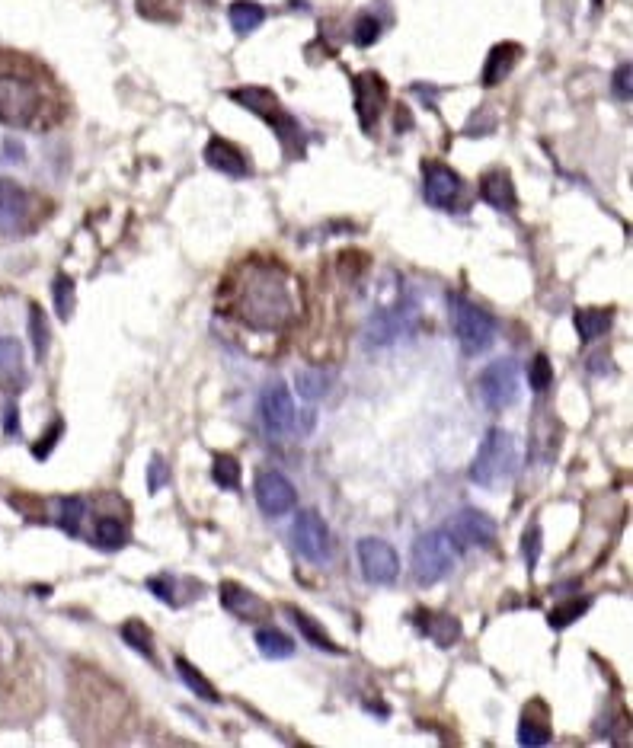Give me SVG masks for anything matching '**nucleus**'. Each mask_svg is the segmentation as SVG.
Segmentation results:
<instances>
[{"label": "nucleus", "mask_w": 633, "mask_h": 748, "mask_svg": "<svg viewBox=\"0 0 633 748\" xmlns=\"http://www.w3.org/2000/svg\"><path fill=\"white\" fill-rule=\"evenodd\" d=\"M234 320L259 333H275L298 314V285L275 263L240 266L227 291Z\"/></svg>", "instance_id": "f257e3e1"}, {"label": "nucleus", "mask_w": 633, "mask_h": 748, "mask_svg": "<svg viewBox=\"0 0 633 748\" xmlns=\"http://www.w3.org/2000/svg\"><path fill=\"white\" fill-rule=\"evenodd\" d=\"M55 122V90L42 74L23 64L0 68V125L45 128Z\"/></svg>", "instance_id": "f03ea898"}, {"label": "nucleus", "mask_w": 633, "mask_h": 748, "mask_svg": "<svg viewBox=\"0 0 633 748\" xmlns=\"http://www.w3.org/2000/svg\"><path fill=\"white\" fill-rule=\"evenodd\" d=\"M518 464H522V458H518V442L512 438V432L490 429L477 448L474 464H470V480L483 486V490H496V486L515 477Z\"/></svg>", "instance_id": "7ed1b4c3"}, {"label": "nucleus", "mask_w": 633, "mask_h": 748, "mask_svg": "<svg viewBox=\"0 0 633 748\" xmlns=\"http://www.w3.org/2000/svg\"><path fill=\"white\" fill-rule=\"evenodd\" d=\"M231 100L234 103H240V106H247L250 112H256L259 119L263 122H269L272 128H275V135H279V141L285 144V148L291 151V154H301L304 151V135H301V128H298V122L288 116V112L282 109V103L275 100V93H269V90H263V87H243V90H234L231 93Z\"/></svg>", "instance_id": "20e7f679"}, {"label": "nucleus", "mask_w": 633, "mask_h": 748, "mask_svg": "<svg viewBox=\"0 0 633 748\" xmlns=\"http://www.w3.org/2000/svg\"><path fill=\"white\" fill-rule=\"evenodd\" d=\"M458 563V544L448 531H422L413 544V573L422 585L442 582Z\"/></svg>", "instance_id": "39448f33"}, {"label": "nucleus", "mask_w": 633, "mask_h": 748, "mask_svg": "<svg viewBox=\"0 0 633 748\" xmlns=\"http://www.w3.org/2000/svg\"><path fill=\"white\" fill-rule=\"evenodd\" d=\"M451 327L458 343L467 355H480L493 346L496 339V323L493 317L477 307L474 301H467L461 295H451Z\"/></svg>", "instance_id": "423d86ee"}, {"label": "nucleus", "mask_w": 633, "mask_h": 748, "mask_svg": "<svg viewBox=\"0 0 633 748\" xmlns=\"http://www.w3.org/2000/svg\"><path fill=\"white\" fill-rule=\"evenodd\" d=\"M477 390H480V403L493 413L515 406L518 394H522V371H518V362L496 359L493 365H486L477 381Z\"/></svg>", "instance_id": "0eeeda50"}, {"label": "nucleus", "mask_w": 633, "mask_h": 748, "mask_svg": "<svg viewBox=\"0 0 633 748\" xmlns=\"http://www.w3.org/2000/svg\"><path fill=\"white\" fill-rule=\"evenodd\" d=\"M291 541H295V550L314 566H323L330 563L333 557V534H330V525L323 522V515L307 509L298 515L295 528H291Z\"/></svg>", "instance_id": "6e6552de"}, {"label": "nucleus", "mask_w": 633, "mask_h": 748, "mask_svg": "<svg viewBox=\"0 0 633 748\" xmlns=\"http://www.w3.org/2000/svg\"><path fill=\"white\" fill-rule=\"evenodd\" d=\"M259 416H263V426L269 435H288L298 426V406L285 381H269L259 394Z\"/></svg>", "instance_id": "1a4fd4ad"}, {"label": "nucleus", "mask_w": 633, "mask_h": 748, "mask_svg": "<svg viewBox=\"0 0 633 748\" xmlns=\"http://www.w3.org/2000/svg\"><path fill=\"white\" fill-rule=\"evenodd\" d=\"M355 557H359V566L368 582L375 585H394L400 576V557L397 550L381 541V538H362L355 544Z\"/></svg>", "instance_id": "9d476101"}, {"label": "nucleus", "mask_w": 633, "mask_h": 748, "mask_svg": "<svg viewBox=\"0 0 633 748\" xmlns=\"http://www.w3.org/2000/svg\"><path fill=\"white\" fill-rule=\"evenodd\" d=\"M253 493H256L259 509H263L269 518H282V515H288L291 509H295V502H298L295 486H291V480L282 477L279 470H263V474H256Z\"/></svg>", "instance_id": "9b49d317"}, {"label": "nucleus", "mask_w": 633, "mask_h": 748, "mask_svg": "<svg viewBox=\"0 0 633 748\" xmlns=\"http://www.w3.org/2000/svg\"><path fill=\"white\" fill-rule=\"evenodd\" d=\"M451 541L461 547H493L496 544V522L480 509H464L451 522Z\"/></svg>", "instance_id": "f8f14e48"}, {"label": "nucleus", "mask_w": 633, "mask_h": 748, "mask_svg": "<svg viewBox=\"0 0 633 748\" xmlns=\"http://www.w3.org/2000/svg\"><path fill=\"white\" fill-rule=\"evenodd\" d=\"M422 176H426V202L429 205L445 208V211L458 205L461 192H464V180L451 167L438 164V160H429V164L422 167Z\"/></svg>", "instance_id": "ddd939ff"}, {"label": "nucleus", "mask_w": 633, "mask_h": 748, "mask_svg": "<svg viewBox=\"0 0 633 748\" xmlns=\"http://www.w3.org/2000/svg\"><path fill=\"white\" fill-rule=\"evenodd\" d=\"M384 100H387V84L378 74H359V77H355V112H359L365 132L375 128L381 109H384Z\"/></svg>", "instance_id": "4468645a"}, {"label": "nucleus", "mask_w": 633, "mask_h": 748, "mask_svg": "<svg viewBox=\"0 0 633 748\" xmlns=\"http://www.w3.org/2000/svg\"><path fill=\"white\" fill-rule=\"evenodd\" d=\"M221 605L234 617H240V621H263L269 614L266 601L256 598L250 589H243L240 582H221Z\"/></svg>", "instance_id": "2eb2a0df"}, {"label": "nucleus", "mask_w": 633, "mask_h": 748, "mask_svg": "<svg viewBox=\"0 0 633 748\" xmlns=\"http://www.w3.org/2000/svg\"><path fill=\"white\" fill-rule=\"evenodd\" d=\"M29 218V195L13 180H0V227L4 231H20Z\"/></svg>", "instance_id": "dca6fc26"}, {"label": "nucleus", "mask_w": 633, "mask_h": 748, "mask_svg": "<svg viewBox=\"0 0 633 748\" xmlns=\"http://www.w3.org/2000/svg\"><path fill=\"white\" fill-rule=\"evenodd\" d=\"M205 160H208V167H215L218 173H224V176H234V180H240V176H247L250 173V164H247V157H243L231 141H224V138H211L208 144H205Z\"/></svg>", "instance_id": "f3484780"}, {"label": "nucleus", "mask_w": 633, "mask_h": 748, "mask_svg": "<svg viewBox=\"0 0 633 748\" xmlns=\"http://www.w3.org/2000/svg\"><path fill=\"white\" fill-rule=\"evenodd\" d=\"M26 384L23 346L13 336H0V390H20Z\"/></svg>", "instance_id": "a211bd4d"}, {"label": "nucleus", "mask_w": 633, "mask_h": 748, "mask_svg": "<svg viewBox=\"0 0 633 748\" xmlns=\"http://www.w3.org/2000/svg\"><path fill=\"white\" fill-rule=\"evenodd\" d=\"M480 195H483V202L493 205L496 211H512L515 208V186H512V176L506 170L483 173Z\"/></svg>", "instance_id": "6ab92c4d"}, {"label": "nucleus", "mask_w": 633, "mask_h": 748, "mask_svg": "<svg viewBox=\"0 0 633 748\" xmlns=\"http://www.w3.org/2000/svg\"><path fill=\"white\" fill-rule=\"evenodd\" d=\"M518 55H522V48L518 45H512V42H499L490 55H486V64H483V87H496V84H502L509 74H512V68H515V61H518Z\"/></svg>", "instance_id": "aec40b11"}, {"label": "nucleus", "mask_w": 633, "mask_h": 748, "mask_svg": "<svg viewBox=\"0 0 633 748\" xmlns=\"http://www.w3.org/2000/svg\"><path fill=\"white\" fill-rule=\"evenodd\" d=\"M573 320H576V333L586 339V343H592V339L605 336L611 330L614 311H605V307H579Z\"/></svg>", "instance_id": "412c9836"}, {"label": "nucleus", "mask_w": 633, "mask_h": 748, "mask_svg": "<svg viewBox=\"0 0 633 748\" xmlns=\"http://www.w3.org/2000/svg\"><path fill=\"white\" fill-rule=\"evenodd\" d=\"M403 330H407V317H403V311H381L368 323V339L375 346H387V343H394Z\"/></svg>", "instance_id": "4be33fe9"}, {"label": "nucleus", "mask_w": 633, "mask_h": 748, "mask_svg": "<svg viewBox=\"0 0 633 748\" xmlns=\"http://www.w3.org/2000/svg\"><path fill=\"white\" fill-rule=\"evenodd\" d=\"M176 675H180V681H183V685L192 691V694H199L202 697V701H208V704H221V694H218V688L215 685H211V681L196 669V665H192L189 659H180V656H176Z\"/></svg>", "instance_id": "5701e85b"}, {"label": "nucleus", "mask_w": 633, "mask_h": 748, "mask_svg": "<svg viewBox=\"0 0 633 748\" xmlns=\"http://www.w3.org/2000/svg\"><path fill=\"white\" fill-rule=\"evenodd\" d=\"M227 20H231L237 36H250L256 26H263L266 10L259 4H253V0H234V4L227 7Z\"/></svg>", "instance_id": "b1692460"}, {"label": "nucleus", "mask_w": 633, "mask_h": 748, "mask_svg": "<svg viewBox=\"0 0 633 748\" xmlns=\"http://www.w3.org/2000/svg\"><path fill=\"white\" fill-rule=\"evenodd\" d=\"M256 646H259V653L269 656V659H288L291 653H295V643H291L282 630H272V627L256 630Z\"/></svg>", "instance_id": "393cba45"}, {"label": "nucleus", "mask_w": 633, "mask_h": 748, "mask_svg": "<svg viewBox=\"0 0 633 748\" xmlns=\"http://www.w3.org/2000/svg\"><path fill=\"white\" fill-rule=\"evenodd\" d=\"M429 637L435 640V646L451 649L461 640V621L451 614H435V617H429Z\"/></svg>", "instance_id": "a878e982"}, {"label": "nucleus", "mask_w": 633, "mask_h": 748, "mask_svg": "<svg viewBox=\"0 0 633 748\" xmlns=\"http://www.w3.org/2000/svg\"><path fill=\"white\" fill-rule=\"evenodd\" d=\"M291 617L298 621V630L307 637V643H314L317 649H323V653H343V649H339V646L327 637V633L320 630V624L314 621V617H307V614L298 611V608H291Z\"/></svg>", "instance_id": "bb28decb"}, {"label": "nucleus", "mask_w": 633, "mask_h": 748, "mask_svg": "<svg viewBox=\"0 0 633 748\" xmlns=\"http://www.w3.org/2000/svg\"><path fill=\"white\" fill-rule=\"evenodd\" d=\"M122 640L135 649V653H141L144 659H154V640H151V630L148 624L141 621H125L122 624Z\"/></svg>", "instance_id": "cd10ccee"}, {"label": "nucleus", "mask_w": 633, "mask_h": 748, "mask_svg": "<svg viewBox=\"0 0 633 748\" xmlns=\"http://www.w3.org/2000/svg\"><path fill=\"white\" fill-rule=\"evenodd\" d=\"M211 477H215L221 490H240V464L234 454H218L215 464H211Z\"/></svg>", "instance_id": "c85d7f7f"}, {"label": "nucleus", "mask_w": 633, "mask_h": 748, "mask_svg": "<svg viewBox=\"0 0 633 748\" xmlns=\"http://www.w3.org/2000/svg\"><path fill=\"white\" fill-rule=\"evenodd\" d=\"M29 336H32V349H36V359L42 362L48 352V327H45V314L39 304H29Z\"/></svg>", "instance_id": "c756f323"}, {"label": "nucleus", "mask_w": 633, "mask_h": 748, "mask_svg": "<svg viewBox=\"0 0 633 748\" xmlns=\"http://www.w3.org/2000/svg\"><path fill=\"white\" fill-rule=\"evenodd\" d=\"M96 544L103 550H119L125 547V525L119 518H100L96 522Z\"/></svg>", "instance_id": "7c9ffc66"}, {"label": "nucleus", "mask_w": 633, "mask_h": 748, "mask_svg": "<svg viewBox=\"0 0 633 748\" xmlns=\"http://www.w3.org/2000/svg\"><path fill=\"white\" fill-rule=\"evenodd\" d=\"M518 742L522 745H547L550 742V729H547V720H534L531 710L522 717V723H518Z\"/></svg>", "instance_id": "2f4dec72"}, {"label": "nucleus", "mask_w": 633, "mask_h": 748, "mask_svg": "<svg viewBox=\"0 0 633 748\" xmlns=\"http://www.w3.org/2000/svg\"><path fill=\"white\" fill-rule=\"evenodd\" d=\"M327 384H330V378H327L323 371L307 368V371L298 374V394H301L304 400H311V403L327 394Z\"/></svg>", "instance_id": "473e14b6"}, {"label": "nucleus", "mask_w": 633, "mask_h": 748, "mask_svg": "<svg viewBox=\"0 0 633 748\" xmlns=\"http://www.w3.org/2000/svg\"><path fill=\"white\" fill-rule=\"evenodd\" d=\"M52 295H55V311H58V317L61 320H71V314H74V282L68 279V275H58L55 279V285H52Z\"/></svg>", "instance_id": "72a5a7b5"}, {"label": "nucleus", "mask_w": 633, "mask_h": 748, "mask_svg": "<svg viewBox=\"0 0 633 748\" xmlns=\"http://www.w3.org/2000/svg\"><path fill=\"white\" fill-rule=\"evenodd\" d=\"M58 509H61V528L68 534H77L80 518H84V499H80V496H61Z\"/></svg>", "instance_id": "f704fd0d"}, {"label": "nucleus", "mask_w": 633, "mask_h": 748, "mask_svg": "<svg viewBox=\"0 0 633 748\" xmlns=\"http://www.w3.org/2000/svg\"><path fill=\"white\" fill-rule=\"evenodd\" d=\"M589 605H592L589 598H576V601H566L563 608H557L554 614H550V627H554V630H560V627H570L573 621H579V617L589 611Z\"/></svg>", "instance_id": "c9c22d12"}, {"label": "nucleus", "mask_w": 633, "mask_h": 748, "mask_svg": "<svg viewBox=\"0 0 633 748\" xmlns=\"http://www.w3.org/2000/svg\"><path fill=\"white\" fill-rule=\"evenodd\" d=\"M528 384L538 390V394H544V390L554 384V368H550V359L547 355H534L531 359V368H528Z\"/></svg>", "instance_id": "e433bc0d"}, {"label": "nucleus", "mask_w": 633, "mask_h": 748, "mask_svg": "<svg viewBox=\"0 0 633 748\" xmlns=\"http://www.w3.org/2000/svg\"><path fill=\"white\" fill-rule=\"evenodd\" d=\"M381 36V23L375 20V16H362L359 23H355V45H375Z\"/></svg>", "instance_id": "4c0bfd02"}, {"label": "nucleus", "mask_w": 633, "mask_h": 748, "mask_svg": "<svg viewBox=\"0 0 633 748\" xmlns=\"http://www.w3.org/2000/svg\"><path fill=\"white\" fill-rule=\"evenodd\" d=\"M167 480H170V470H167L164 458H151V464H148V490L151 493L164 490Z\"/></svg>", "instance_id": "58836bf2"}, {"label": "nucleus", "mask_w": 633, "mask_h": 748, "mask_svg": "<svg viewBox=\"0 0 633 748\" xmlns=\"http://www.w3.org/2000/svg\"><path fill=\"white\" fill-rule=\"evenodd\" d=\"M525 560H528V569H534V563H538V554H541V528L531 525L525 531Z\"/></svg>", "instance_id": "ea45409f"}, {"label": "nucleus", "mask_w": 633, "mask_h": 748, "mask_svg": "<svg viewBox=\"0 0 633 748\" xmlns=\"http://www.w3.org/2000/svg\"><path fill=\"white\" fill-rule=\"evenodd\" d=\"M614 93H618V100H624V103L633 96V71H630V64H621L618 74H614Z\"/></svg>", "instance_id": "a19ab883"}, {"label": "nucleus", "mask_w": 633, "mask_h": 748, "mask_svg": "<svg viewBox=\"0 0 633 748\" xmlns=\"http://www.w3.org/2000/svg\"><path fill=\"white\" fill-rule=\"evenodd\" d=\"M148 589L151 592H157L160 598H164L167 601V605H173V589H170V579H148Z\"/></svg>", "instance_id": "79ce46f5"}, {"label": "nucleus", "mask_w": 633, "mask_h": 748, "mask_svg": "<svg viewBox=\"0 0 633 748\" xmlns=\"http://www.w3.org/2000/svg\"><path fill=\"white\" fill-rule=\"evenodd\" d=\"M61 435V422H55V432L52 435H45L42 442H39V448H36V458H45L48 454V448H55V438Z\"/></svg>", "instance_id": "37998d69"}, {"label": "nucleus", "mask_w": 633, "mask_h": 748, "mask_svg": "<svg viewBox=\"0 0 633 748\" xmlns=\"http://www.w3.org/2000/svg\"><path fill=\"white\" fill-rule=\"evenodd\" d=\"M7 432H16V410H13V406L7 410Z\"/></svg>", "instance_id": "c03bdc74"}]
</instances>
